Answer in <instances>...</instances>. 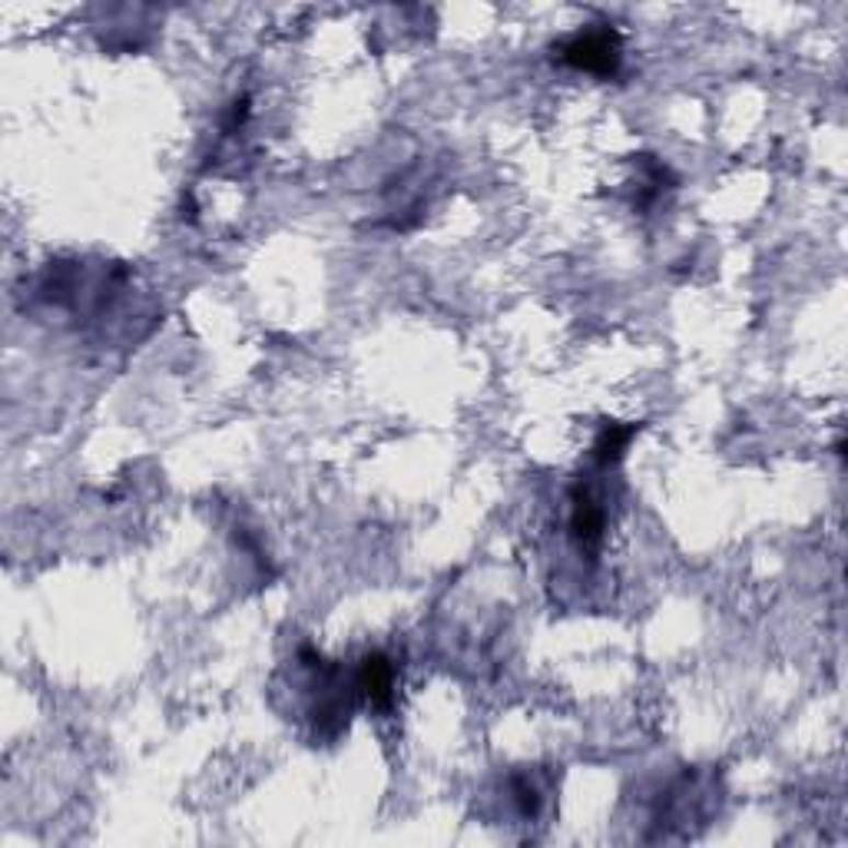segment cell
<instances>
[{
	"label": "cell",
	"instance_id": "cell-1",
	"mask_svg": "<svg viewBox=\"0 0 848 848\" xmlns=\"http://www.w3.org/2000/svg\"><path fill=\"white\" fill-rule=\"evenodd\" d=\"M560 60L574 70L610 77L620 67V37L614 31H584L560 47Z\"/></svg>",
	"mask_w": 848,
	"mask_h": 848
},
{
	"label": "cell",
	"instance_id": "cell-2",
	"mask_svg": "<svg viewBox=\"0 0 848 848\" xmlns=\"http://www.w3.org/2000/svg\"><path fill=\"white\" fill-rule=\"evenodd\" d=\"M358 689L371 699V706L378 710H388L394 699V666L385 653H371L362 660L358 669Z\"/></svg>",
	"mask_w": 848,
	"mask_h": 848
},
{
	"label": "cell",
	"instance_id": "cell-3",
	"mask_svg": "<svg viewBox=\"0 0 848 848\" xmlns=\"http://www.w3.org/2000/svg\"><path fill=\"white\" fill-rule=\"evenodd\" d=\"M571 530L584 547L600 543L604 537V511L591 494H574V511H571Z\"/></svg>",
	"mask_w": 848,
	"mask_h": 848
},
{
	"label": "cell",
	"instance_id": "cell-4",
	"mask_svg": "<svg viewBox=\"0 0 848 848\" xmlns=\"http://www.w3.org/2000/svg\"><path fill=\"white\" fill-rule=\"evenodd\" d=\"M630 438H633V428H623V424H607V428L600 432V438H597V445H594V458L600 465L620 461L627 445H630Z\"/></svg>",
	"mask_w": 848,
	"mask_h": 848
}]
</instances>
